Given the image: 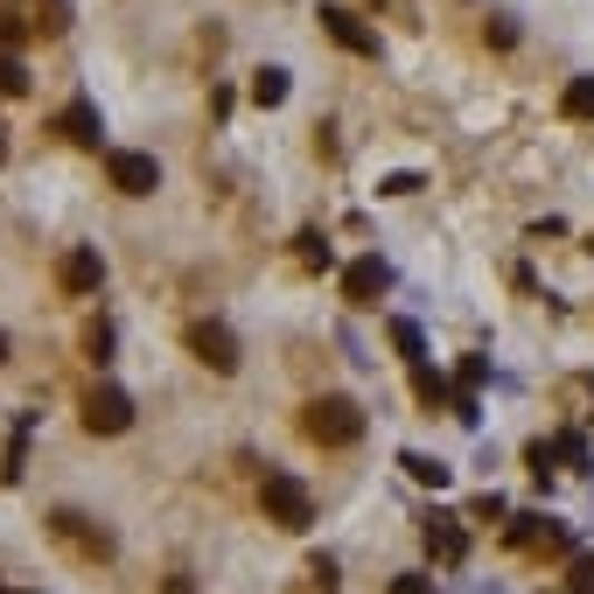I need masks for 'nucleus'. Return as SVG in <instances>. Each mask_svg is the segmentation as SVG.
I'll list each match as a JSON object with an SVG mask.
<instances>
[{
  "label": "nucleus",
  "mask_w": 594,
  "mask_h": 594,
  "mask_svg": "<svg viewBox=\"0 0 594 594\" xmlns=\"http://www.w3.org/2000/svg\"><path fill=\"white\" fill-rule=\"evenodd\" d=\"M301 434H308L315 448H357V441H364V406H357V399H343V392L308 399V412H301Z\"/></svg>",
  "instance_id": "nucleus-1"
},
{
  "label": "nucleus",
  "mask_w": 594,
  "mask_h": 594,
  "mask_svg": "<svg viewBox=\"0 0 594 594\" xmlns=\"http://www.w3.org/2000/svg\"><path fill=\"white\" fill-rule=\"evenodd\" d=\"M260 504H266V518H273L280 532H308V525H315V497H308V483L288 476V469H266Z\"/></svg>",
  "instance_id": "nucleus-2"
},
{
  "label": "nucleus",
  "mask_w": 594,
  "mask_h": 594,
  "mask_svg": "<svg viewBox=\"0 0 594 594\" xmlns=\"http://www.w3.org/2000/svg\"><path fill=\"white\" fill-rule=\"evenodd\" d=\"M315 21H322V36H329L335 49H350V57H378V29H371L357 8H343V0H322Z\"/></svg>",
  "instance_id": "nucleus-3"
},
{
  "label": "nucleus",
  "mask_w": 594,
  "mask_h": 594,
  "mask_svg": "<svg viewBox=\"0 0 594 594\" xmlns=\"http://www.w3.org/2000/svg\"><path fill=\"white\" fill-rule=\"evenodd\" d=\"M106 183H113L119 196H154V189H162V162L140 154V147H113V154H106Z\"/></svg>",
  "instance_id": "nucleus-4"
},
{
  "label": "nucleus",
  "mask_w": 594,
  "mask_h": 594,
  "mask_svg": "<svg viewBox=\"0 0 594 594\" xmlns=\"http://www.w3.org/2000/svg\"><path fill=\"white\" fill-rule=\"evenodd\" d=\"M384 288H392V266H384L378 252H364V260L343 266V301H350V308H378Z\"/></svg>",
  "instance_id": "nucleus-5"
},
{
  "label": "nucleus",
  "mask_w": 594,
  "mask_h": 594,
  "mask_svg": "<svg viewBox=\"0 0 594 594\" xmlns=\"http://www.w3.org/2000/svg\"><path fill=\"white\" fill-rule=\"evenodd\" d=\"M420 538H427V559L434 566H461V559H469V532H461L455 510H434V518L420 525Z\"/></svg>",
  "instance_id": "nucleus-6"
},
{
  "label": "nucleus",
  "mask_w": 594,
  "mask_h": 594,
  "mask_svg": "<svg viewBox=\"0 0 594 594\" xmlns=\"http://www.w3.org/2000/svg\"><path fill=\"white\" fill-rule=\"evenodd\" d=\"M85 427H91V434H126V427H134V399H126L119 384H91V399H85Z\"/></svg>",
  "instance_id": "nucleus-7"
},
{
  "label": "nucleus",
  "mask_w": 594,
  "mask_h": 594,
  "mask_svg": "<svg viewBox=\"0 0 594 594\" xmlns=\"http://www.w3.org/2000/svg\"><path fill=\"white\" fill-rule=\"evenodd\" d=\"M189 350L203 357V364H211L217 378H231V371H238V335H231L224 322H196L189 329Z\"/></svg>",
  "instance_id": "nucleus-8"
},
{
  "label": "nucleus",
  "mask_w": 594,
  "mask_h": 594,
  "mask_svg": "<svg viewBox=\"0 0 594 594\" xmlns=\"http://www.w3.org/2000/svg\"><path fill=\"white\" fill-rule=\"evenodd\" d=\"M57 280H64V294H98V280H106V260H98V245H70V252H64V266H57Z\"/></svg>",
  "instance_id": "nucleus-9"
},
{
  "label": "nucleus",
  "mask_w": 594,
  "mask_h": 594,
  "mask_svg": "<svg viewBox=\"0 0 594 594\" xmlns=\"http://www.w3.org/2000/svg\"><path fill=\"white\" fill-rule=\"evenodd\" d=\"M57 134H64V140H77V147H98L106 119H98V106H91V98H70V106L57 113Z\"/></svg>",
  "instance_id": "nucleus-10"
},
{
  "label": "nucleus",
  "mask_w": 594,
  "mask_h": 594,
  "mask_svg": "<svg viewBox=\"0 0 594 594\" xmlns=\"http://www.w3.org/2000/svg\"><path fill=\"white\" fill-rule=\"evenodd\" d=\"M57 532H64V538H77V546L98 553V559L113 553V538H106V532H91V518H77V510H57Z\"/></svg>",
  "instance_id": "nucleus-11"
},
{
  "label": "nucleus",
  "mask_w": 594,
  "mask_h": 594,
  "mask_svg": "<svg viewBox=\"0 0 594 594\" xmlns=\"http://www.w3.org/2000/svg\"><path fill=\"white\" fill-rule=\"evenodd\" d=\"M252 106H288V70L280 64H266V70H252Z\"/></svg>",
  "instance_id": "nucleus-12"
},
{
  "label": "nucleus",
  "mask_w": 594,
  "mask_h": 594,
  "mask_svg": "<svg viewBox=\"0 0 594 594\" xmlns=\"http://www.w3.org/2000/svg\"><path fill=\"white\" fill-rule=\"evenodd\" d=\"M559 113H566V119H594V77H566Z\"/></svg>",
  "instance_id": "nucleus-13"
},
{
  "label": "nucleus",
  "mask_w": 594,
  "mask_h": 594,
  "mask_svg": "<svg viewBox=\"0 0 594 594\" xmlns=\"http://www.w3.org/2000/svg\"><path fill=\"white\" fill-rule=\"evenodd\" d=\"M392 350L406 357V364H427V335H420V322L399 315V322H392Z\"/></svg>",
  "instance_id": "nucleus-14"
},
{
  "label": "nucleus",
  "mask_w": 594,
  "mask_h": 594,
  "mask_svg": "<svg viewBox=\"0 0 594 594\" xmlns=\"http://www.w3.org/2000/svg\"><path fill=\"white\" fill-rule=\"evenodd\" d=\"M399 469H406L412 483H427V489H448V476H455V469H441L434 455H399Z\"/></svg>",
  "instance_id": "nucleus-15"
},
{
  "label": "nucleus",
  "mask_w": 594,
  "mask_h": 594,
  "mask_svg": "<svg viewBox=\"0 0 594 594\" xmlns=\"http://www.w3.org/2000/svg\"><path fill=\"white\" fill-rule=\"evenodd\" d=\"M412 392H420V406H448L455 392H448V378L441 371H427V364H412Z\"/></svg>",
  "instance_id": "nucleus-16"
},
{
  "label": "nucleus",
  "mask_w": 594,
  "mask_h": 594,
  "mask_svg": "<svg viewBox=\"0 0 594 594\" xmlns=\"http://www.w3.org/2000/svg\"><path fill=\"white\" fill-rule=\"evenodd\" d=\"M21 91H29V64L14 49H0V98H21Z\"/></svg>",
  "instance_id": "nucleus-17"
},
{
  "label": "nucleus",
  "mask_w": 594,
  "mask_h": 594,
  "mask_svg": "<svg viewBox=\"0 0 594 594\" xmlns=\"http://www.w3.org/2000/svg\"><path fill=\"white\" fill-rule=\"evenodd\" d=\"M553 461H566V469H587V441H581V434H559V441H553Z\"/></svg>",
  "instance_id": "nucleus-18"
},
{
  "label": "nucleus",
  "mask_w": 594,
  "mask_h": 594,
  "mask_svg": "<svg viewBox=\"0 0 594 594\" xmlns=\"http://www.w3.org/2000/svg\"><path fill=\"white\" fill-rule=\"evenodd\" d=\"M21 42H29V21L14 8H0V49H21Z\"/></svg>",
  "instance_id": "nucleus-19"
},
{
  "label": "nucleus",
  "mask_w": 594,
  "mask_h": 594,
  "mask_svg": "<svg viewBox=\"0 0 594 594\" xmlns=\"http://www.w3.org/2000/svg\"><path fill=\"white\" fill-rule=\"evenodd\" d=\"M85 350H91V364H106V357H113V322H91L85 329Z\"/></svg>",
  "instance_id": "nucleus-20"
},
{
  "label": "nucleus",
  "mask_w": 594,
  "mask_h": 594,
  "mask_svg": "<svg viewBox=\"0 0 594 594\" xmlns=\"http://www.w3.org/2000/svg\"><path fill=\"white\" fill-rule=\"evenodd\" d=\"M483 378H489V357H461V371H455V392H476Z\"/></svg>",
  "instance_id": "nucleus-21"
},
{
  "label": "nucleus",
  "mask_w": 594,
  "mask_h": 594,
  "mask_svg": "<svg viewBox=\"0 0 594 594\" xmlns=\"http://www.w3.org/2000/svg\"><path fill=\"white\" fill-rule=\"evenodd\" d=\"M384 594H434V574H392Z\"/></svg>",
  "instance_id": "nucleus-22"
},
{
  "label": "nucleus",
  "mask_w": 594,
  "mask_h": 594,
  "mask_svg": "<svg viewBox=\"0 0 594 594\" xmlns=\"http://www.w3.org/2000/svg\"><path fill=\"white\" fill-rule=\"evenodd\" d=\"M301 266H329V245L315 238V231H301Z\"/></svg>",
  "instance_id": "nucleus-23"
},
{
  "label": "nucleus",
  "mask_w": 594,
  "mask_h": 594,
  "mask_svg": "<svg viewBox=\"0 0 594 594\" xmlns=\"http://www.w3.org/2000/svg\"><path fill=\"white\" fill-rule=\"evenodd\" d=\"M29 427H36V420H29ZM21 441H29V434H21ZM21 441L8 448V469H0V483H21V461H29V448H21Z\"/></svg>",
  "instance_id": "nucleus-24"
},
{
  "label": "nucleus",
  "mask_w": 594,
  "mask_h": 594,
  "mask_svg": "<svg viewBox=\"0 0 594 594\" xmlns=\"http://www.w3.org/2000/svg\"><path fill=\"white\" fill-rule=\"evenodd\" d=\"M412 189H420V175H384L378 183V196H412Z\"/></svg>",
  "instance_id": "nucleus-25"
},
{
  "label": "nucleus",
  "mask_w": 594,
  "mask_h": 594,
  "mask_svg": "<svg viewBox=\"0 0 594 594\" xmlns=\"http://www.w3.org/2000/svg\"><path fill=\"white\" fill-rule=\"evenodd\" d=\"M168 594H196V587H189V574H175V581H168Z\"/></svg>",
  "instance_id": "nucleus-26"
},
{
  "label": "nucleus",
  "mask_w": 594,
  "mask_h": 594,
  "mask_svg": "<svg viewBox=\"0 0 594 594\" xmlns=\"http://www.w3.org/2000/svg\"><path fill=\"white\" fill-rule=\"evenodd\" d=\"M0 364H8V329H0Z\"/></svg>",
  "instance_id": "nucleus-27"
}]
</instances>
